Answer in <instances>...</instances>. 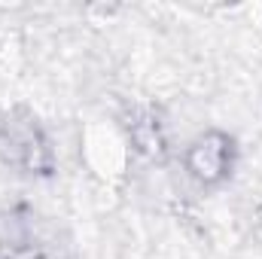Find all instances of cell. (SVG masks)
<instances>
[{
	"instance_id": "6da1fadb",
	"label": "cell",
	"mask_w": 262,
	"mask_h": 259,
	"mask_svg": "<svg viewBox=\"0 0 262 259\" xmlns=\"http://www.w3.org/2000/svg\"><path fill=\"white\" fill-rule=\"evenodd\" d=\"M229 146H232V143H229L223 134H210V137L198 140L195 149H192V156H189L192 174L201 177V180H216V177H223L226 168H229Z\"/></svg>"
}]
</instances>
